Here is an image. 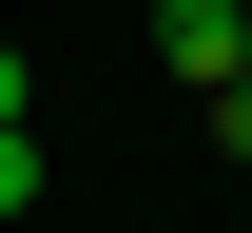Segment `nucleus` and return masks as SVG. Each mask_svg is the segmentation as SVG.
I'll return each instance as SVG.
<instances>
[{
    "label": "nucleus",
    "mask_w": 252,
    "mask_h": 233,
    "mask_svg": "<svg viewBox=\"0 0 252 233\" xmlns=\"http://www.w3.org/2000/svg\"><path fill=\"white\" fill-rule=\"evenodd\" d=\"M156 59H175V78H194V98H214V78H233V59H252V0H156Z\"/></svg>",
    "instance_id": "nucleus-1"
},
{
    "label": "nucleus",
    "mask_w": 252,
    "mask_h": 233,
    "mask_svg": "<svg viewBox=\"0 0 252 233\" xmlns=\"http://www.w3.org/2000/svg\"><path fill=\"white\" fill-rule=\"evenodd\" d=\"M194 136H214V156H252V59L214 78V98H194Z\"/></svg>",
    "instance_id": "nucleus-3"
},
{
    "label": "nucleus",
    "mask_w": 252,
    "mask_h": 233,
    "mask_svg": "<svg viewBox=\"0 0 252 233\" xmlns=\"http://www.w3.org/2000/svg\"><path fill=\"white\" fill-rule=\"evenodd\" d=\"M0 117H20V39H0Z\"/></svg>",
    "instance_id": "nucleus-4"
},
{
    "label": "nucleus",
    "mask_w": 252,
    "mask_h": 233,
    "mask_svg": "<svg viewBox=\"0 0 252 233\" xmlns=\"http://www.w3.org/2000/svg\"><path fill=\"white\" fill-rule=\"evenodd\" d=\"M0 233H39V117H0Z\"/></svg>",
    "instance_id": "nucleus-2"
}]
</instances>
